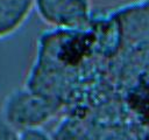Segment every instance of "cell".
Returning a JSON list of instances; mask_svg holds the SVG:
<instances>
[{
  "label": "cell",
  "mask_w": 149,
  "mask_h": 140,
  "mask_svg": "<svg viewBox=\"0 0 149 140\" xmlns=\"http://www.w3.org/2000/svg\"><path fill=\"white\" fill-rule=\"evenodd\" d=\"M35 9L45 23L59 29H80L90 20L88 0H35Z\"/></svg>",
  "instance_id": "obj_2"
},
{
  "label": "cell",
  "mask_w": 149,
  "mask_h": 140,
  "mask_svg": "<svg viewBox=\"0 0 149 140\" xmlns=\"http://www.w3.org/2000/svg\"><path fill=\"white\" fill-rule=\"evenodd\" d=\"M20 140H54L48 133L41 128H30L19 132Z\"/></svg>",
  "instance_id": "obj_4"
},
{
  "label": "cell",
  "mask_w": 149,
  "mask_h": 140,
  "mask_svg": "<svg viewBox=\"0 0 149 140\" xmlns=\"http://www.w3.org/2000/svg\"><path fill=\"white\" fill-rule=\"evenodd\" d=\"M35 9V0H0V40L15 34Z\"/></svg>",
  "instance_id": "obj_3"
},
{
  "label": "cell",
  "mask_w": 149,
  "mask_h": 140,
  "mask_svg": "<svg viewBox=\"0 0 149 140\" xmlns=\"http://www.w3.org/2000/svg\"><path fill=\"white\" fill-rule=\"evenodd\" d=\"M59 103L30 89H17L3 102L1 118L17 132L41 128L58 111Z\"/></svg>",
  "instance_id": "obj_1"
},
{
  "label": "cell",
  "mask_w": 149,
  "mask_h": 140,
  "mask_svg": "<svg viewBox=\"0 0 149 140\" xmlns=\"http://www.w3.org/2000/svg\"><path fill=\"white\" fill-rule=\"evenodd\" d=\"M0 140H20L19 132L0 117Z\"/></svg>",
  "instance_id": "obj_5"
}]
</instances>
